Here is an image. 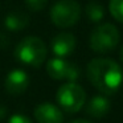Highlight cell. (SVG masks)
<instances>
[{
  "label": "cell",
  "mask_w": 123,
  "mask_h": 123,
  "mask_svg": "<svg viewBox=\"0 0 123 123\" xmlns=\"http://www.w3.org/2000/svg\"><path fill=\"white\" fill-rule=\"evenodd\" d=\"M87 80L103 95H112L123 82V70L110 58H94L86 69Z\"/></svg>",
  "instance_id": "6da1fadb"
},
{
  "label": "cell",
  "mask_w": 123,
  "mask_h": 123,
  "mask_svg": "<svg viewBox=\"0 0 123 123\" xmlns=\"http://www.w3.org/2000/svg\"><path fill=\"white\" fill-rule=\"evenodd\" d=\"M48 56L46 45L36 36L24 37L15 48V57L20 62L29 66H41Z\"/></svg>",
  "instance_id": "7a4b0ae2"
},
{
  "label": "cell",
  "mask_w": 123,
  "mask_h": 123,
  "mask_svg": "<svg viewBox=\"0 0 123 123\" xmlns=\"http://www.w3.org/2000/svg\"><path fill=\"white\" fill-rule=\"evenodd\" d=\"M119 40L120 36L117 27L110 24V23H105V24L98 25L91 32L89 44H90V48L95 53L102 54L114 50L115 46L119 43Z\"/></svg>",
  "instance_id": "3957f363"
},
{
  "label": "cell",
  "mask_w": 123,
  "mask_h": 123,
  "mask_svg": "<svg viewBox=\"0 0 123 123\" xmlns=\"http://www.w3.org/2000/svg\"><path fill=\"white\" fill-rule=\"evenodd\" d=\"M56 98L64 111L74 114L85 106L86 93L82 86H80L78 83L68 82L58 87Z\"/></svg>",
  "instance_id": "277c9868"
},
{
  "label": "cell",
  "mask_w": 123,
  "mask_h": 123,
  "mask_svg": "<svg viewBox=\"0 0 123 123\" xmlns=\"http://www.w3.org/2000/svg\"><path fill=\"white\" fill-rule=\"evenodd\" d=\"M81 17V6L75 0H60L50 9V20L58 28L73 27Z\"/></svg>",
  "instance_id": "5b68a950"
},
{
  "label": "cell",
  "mask_w": 123,
  "mask_h": 123,
  "mask_svg": "<svg viewBox=\"0 0 123 123\" xmlns=\"http://www.w3.org/2000/svg\"><path fill=\"white\" fill-rule=\"evenodd\" d=\"M46 72L53 80H68L74 82L80 78L81 70L75 64L62 58H53L46 64Z\"/></svg>",
  "instance_id": "8992f818"
},
{
  "label": "cell",
  "mask_w": 123,
  "mask_h": 123,
  "mask_svg": "<svg viewBox=\"0 0 123 123\" xmlns=\"http://www.w3.org/2000/svg\"><path fill=\"white\" fill-rule=\"evenodd\" d=\"M29 85V77L21 69H13L8 73L4 81V87L11 95H21Z\"/></svg>",
  "instance_id": "52a82bcc"
},
{
  "label": "cell",
  "mask_w": 123,
  "mask_h": 123,
  "mask_svg": "<svg viewBox=\"0 0 123 123\" xmlns=\"http://www.w3.org/2000/svg\"><path fill=\"white\" fill-rule=\"evenodd\" d=\"M35 118L38 123H62L64 122V114L58 106L49 102H44L36 106Z\"/></svg>",
  "instance_id": "ba28073f"
},
{
  "label": "cell",
  "mask_w": 123,
  "mask_h": 123,
  "mask_svg": "<svg viewBox=\"0 0 123 123\" xmlns=\"http://www.w3.org/2000/svg\"><path fill=\"white\" fill-rule=\"evenodd\" d=\"M75 45H77V40L69 32L58 33L52 40V50L60 58H65V57L70 56L74 52Z\"/></svg>",
  "instance_id": "9c48e42d"
},
{
  "label": "cell",
  "mask_w": 123,
  "mask_h": 123,
  "mask_svg": "<svg viewBox=\"0 0 123 123\" xmlns=\"http://www.w3.org/2000/svg\"><path fill=\"white\" fill-rule=\"evenodd\" d=\"M110 103L109 98L105 95H95L89 101L87 106H86V114L91 118L95 119H101V118L106 117L110 111Z\"/></svg>",
  "instance_id": "30bf717a"
},
{
  "label": "cell",
  "mask_w": 123,
  "mask_h": 123,
  "mask_svg": "<svg viewBox=\"0 0 123 123\" xmlns=\"http://www.w3.org/2000/svg\"><path fill=\"white\" fill-rule=\"evenodd\" d=\"M6 25L11 31H21L28 25V16L20 11H13L7 16Z\"/></svg>",
  "instance_id": "8fae6325"
},
{
  "label": "cell",
  "mask_w": 123,
  "mask_h": 123,
  "mask_svg": "<svg viewBox=\"0 0 123 123\" xmlns=\"http://www.w3.org/2000/svg\"><path fill=\"white\" fill-rule=\"evenodd\" d=\"M85 15L89 21L99 23L105 17V8L102 7V4L97 3V1H90L85 8Z\"/></svg>",
  "instance_id": "7c38bea8"
},
{
  "label": "cell",
  "mask_w": 123,
  "mask_h": 123,
  "mask_svg": "<svg viewBox=\"0 0 123 123\" xmlns=\"http://www.w3.org/2000/svg\"><path fill=\"white\" fill-rule=\"evenodd\" d=\"M109 9L111 16L123 24V0H110Z\"/></svg>",
  "instance_id": "4fadbf2b"
},
{
  "label": "cell",
  "mask_w": 123,
  "mask_h": 123,
  "mask_svg": "<svg viewBox=\"0 0 123 123\" xmlns=\"http://www.w3.org/2000/svg\"><path fill=\"white\" fill-rule=\"evenodd\" d=\"M28 8L31 11H35V12H40L43 11L44 8L46 7L48 4V0H25Z\"/></svg>",
  "instance_id": "5bb4252c"
},
{
  "label": "cell",
  "mask_w": 123,
  "mask_h": 123,
  "mask_svg": "<svg viewBox=\"0 0 123 123\" xmlns=\"http://www.w3.org/2000/svg\"><path fill=\"white\" fill-rule=\"evenodd\" d=\"M8 123H33V122L28 117H25V115L16 114V115H13V117H11V119L8 120Z\"/></svg>",
  "instance_id": "9a60e30c"
},
{
  "label": "cell",
  "mask_w": 123,
  "mask_h": 123,
  "mask_svg": "<svg viewBox=\"0 0 123 123\" xmlns=\"http://www.w3.org/2000/svg\"><path fill=\"white\" fill-rule=\"evenodd\" d=\"M6 115H7V109L0 105V119H3V118L6 117Z\"/></svg>",
  "instance_id": "2e32d148"
},
{
  "label": "cell",
  "mask_w": 123,
  "mask_h": 123,
  "mask_svg": "<svg viewBox=\"0 0 123 123\" xmlns=\"http://www.w3.org/2000/svg\"><path fill=\"white\" fill-rule=\"evenodd\" d=\"M70 123H93V122H89V120L86 119H77V120H73V122Z\"/></svg>",
  "instance_id": "e0dca14e"
},
{
  "label": "cell",
  "mask_w": 123,
  "mask_h": 123,
  "mask_svg": "<svg viewBox=\"0 0 123 123\" xmlns=\"http://www.w3.org/2000/svg\"><path fill=\"white\" fill-rule=\"evenodd\" d=\"M120 60H122V62H123V46H122V49H120Z\"/></svg>",
  "instance_id": "ac0fdd59"
}]
</instances>
